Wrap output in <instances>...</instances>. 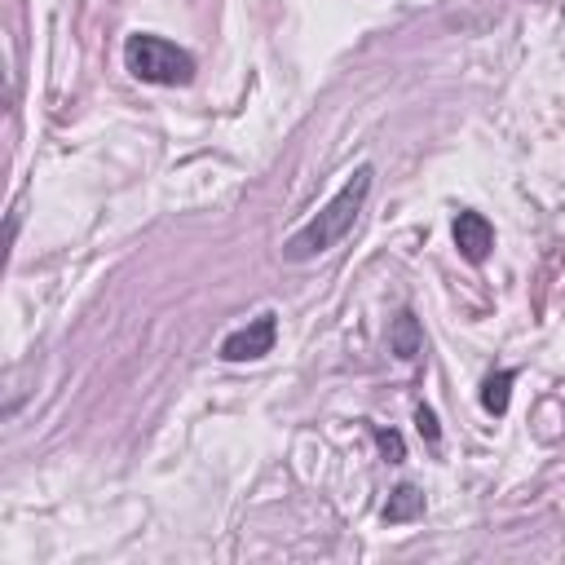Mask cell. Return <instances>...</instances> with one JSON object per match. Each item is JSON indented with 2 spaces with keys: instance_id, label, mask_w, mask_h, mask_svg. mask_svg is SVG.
I'll list each match as a JSON object with an SVG mask.
<instances>
[{
  "instance_id": "6da1fadb",
  "label": "cell",
  "mask_w": 565,
  "mask_h": 565,
  "mask_svg": "<svg viewBox=\"0 0 565 565\" xmlns=\"http://www.w3.org/2000/svg\"><path fill=\"white\" fill-rule=\"evenodd\" d=\"M371 181H376V168H371V164H358L354 173L345 177V186H340L336 195L327 199L323 208H318V217H309L305 226L283 243V261H296V265H301V261H314V257H323V252H332L336 243L358 226V212L367 208Z\"/></svg>"
},
{
  "instance_id": "7a4b0ae2",
  "label": "cell",
  "mask_w": 565,
  "mask_h": 565,
  "mask_svg": "<svg viewBox=\"0 0 565 565\" xmlns=\"http://www.w3.org/2000/svg\"><path fill=\"white\" fill-rule=\"evenodd\" d=\"M124 67H129L133 80L159 84V89H181V84L195 80V58L181 45H173V40L151 36V31L129 36V45H124Z\"/></svg>"
},
{
  "instance_id": "3957f363",
  "label": "cell",
  "mask_w": 565,
  "mask_h": 565,
  "mask_svg": "<svg viewBox=\"0 0 565 565\" xmlns=\"http://www.w3.org/2000/svg\"><path fill=\"white\" fill-rule=\"evenodd\" d=\"M274 340H279V314H257L248 327H239V332H230L221 340V358L226 362H257L265 354H274Z\"/></svg>"
},
{
  "instance_id": "277c9868",
  "label": "cell",
  "mask_w": 565,
  "mask_h": 565,
  "mask_svg": "<svg viewBox=\"0 0 565 565\" xmlns=\"http://www.w3.org/2000/svg\"><path fill=\"white\" fill-rule=\"evenodd\" d=\"M455 248H460V257L468 265H482L490 257V248H495V226L482 217V212H473V208H464L460 217H455Z\"/></svg>"
},
{
  "instance_id": "5b68a950",
  "label": "cell",
  "mask_w": 565,
  "mask_h": 565,
  "mask_svg": "<svg viewBox=\"0 0 565 565\" xmlns=\"http://www.w3.org/2000/svg\"><path fill=\"white\" fill-rule=\"evenodd\" d=\"M389 349L398 354L402 362H415L424 354V332H420V318L411 314V309H402L398 318H393L389 327Z\"/></svg>"
},
{
  "instance_id": "8992f818",
  "label": "cell",
  "mask_w": 565,
  "mask_h": 565,
  "mask_svg": "<svg viewBox=\"0 0 565 565\" xmlns=\"http://www.w3.org/2000/svg\"><path fill=\"white\" fill-rule=\"evenodd\" d=\"M513 380H517V371H495V376H486V385H482V407L486 415H508V402H513Z\"/></svg>"
},
{
  "instance_id": "52a82bcc",
  "label": "cell",
  "mask_w": 565,
  "mask_h": 565,
  "mask_svg": "<svg viewBox=\"0 0 565 565\" xmlns=\"http://www.w3.org/2000/svg\"><path fill=\"white\" fill-rule=\"evenodd\" d=\"M420 513H424V495H420V490H415V486H407V482H402L398 490H393V495H389V504H385V521H389V526H402V521H415Z\"/></svg>"
},
{
  "instance_id": "ba28073f",
  "label": "cell",
  "mask_w": 565,
  "mask_h": 565,
  "mask_svg": "<svg viewBox=\"0 0 565 565\" xmlns=\"http://www.w3.org/2000/svg\"><path fill=\"white\" fill-rule=\"evenodd\" d=\"M376 442H380V451H385V460H389V464H402V455H407V451H402V437H398V433L376 429Z\"/></svg>"
},
{
  "instance_id": "9c48e42d",
  "label": "cell",
  "mask_w": 565,
  "mask_h": 565,
  "mask_svg": "<svg viewBox=\"0 0 565 565\" xmlns=\"http://www.w3.org/2000/svg\"><path fill=\"white\" fill-rule=\"evenodd\" d=\"M415 424H420V433L429 437V442H437V437H442V429H437V415H433L429 407H415Z\"/></svg>"
}]
</instances>
